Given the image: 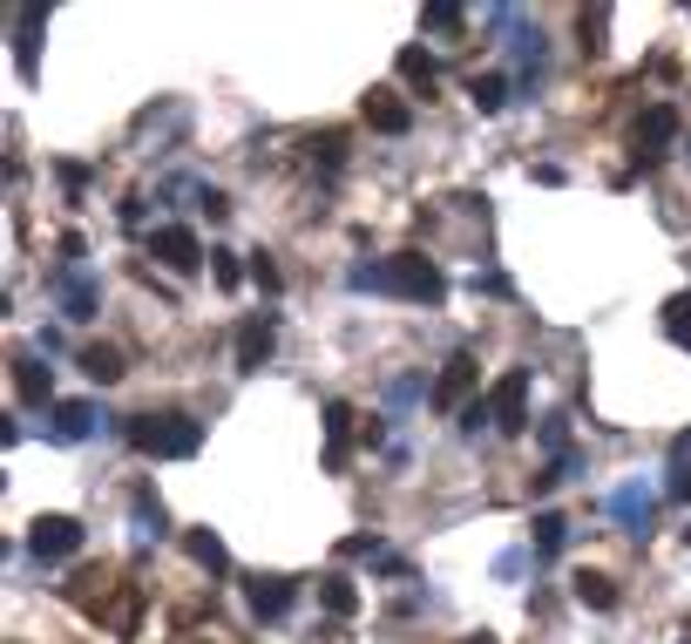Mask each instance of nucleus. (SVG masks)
<instances>
[{
  "label": "nucleus",
  "instance_id": "1",
  "mask_svg": "<svg viewBox=\"0 0 691 644\" xmlns=\"http://www.w3.org/2000/svg\"><path fill=\"white\" fill-rule=\"evenodd\" d=\"M346 286L353 292H387V299H406V306H441L447 271L427 252H393V258H374V265H353Z\"/></svg>",
  "mask_w": 691,
  "mask_h": 644
},
{
  "label": "nucleus",
  "instance_id": "2",
  "mask_svg": "<svg viewBox=\"0 0 691 644\" xmlns=\"http://www.w3.org/2000/svg\"><path fill=\"white\" fill-rule=\"evenodd\" d=\"M122 441H130L136 455H149V462H190L203 448V421L197 414H177V408L130 414V421H122Z\"/></svg>",
  "mask_w": 691,
  "mask_h": 644
},
{
  "label": "nucleus",
  "instance_id": "3",
  "mask_svg": "<svg viewBox=\"0 0 691 644\" xmlns=\"http://www.w3.org/2000/svg\"><path fill=\"white\" fill-rule=\"evenodd\" d=\"M48 292H55V306H62L68 326H89V319L102 312V278H89V271L55 265V271H48Z\"/></svg>",
  "mask_w": 691,
  "mask_h": 644
},
{
  "label": "nucleus",
  "instance_id": "4",
  "mask_svg": "<svg viewBox=\"0 0 691 644\" xmlns=\"http://www.w3.org/2000/svg\"><path fill=\"white\" fill-rule=\"evenodd\" d=\"M603 509L624 522V536H631V543H644V536H650V522H658V489H650L644 475H631V481H617V489H610Z\"/></svg>",
  "mask_w": 691,
  "mask_h": 644
},
{
  "label": "nucleus",
  "instance_id": "5",
  "mask_svg": "<svg viewBox=\"0 0 691 644\" xmlns=\"http://www.w3.org/2000/svg\"><path fill=\"white\" fill-rule=\"evenodd\" d=\"M48 434H55V441H68V448H75V441L115 434V414H102L96 400H55V408H48Z\"/></svg>",
  "mask_w": 691,
  "mask_h": 644
},
{
  "label": "nucleus",
  "instance_id": "6",
  "mask_svg": "<svg viewBox=\"0 0 691 644\" xmlns=\"http://www.w3.org/2000/svg\"><path fill=\"white\" fill-rule=\"evenodd\" d=\"M81 543H89V530L75 515H34V530H27V549L41 563H68V556H81Z\"/></svg>",
  "mask_w": 691,
  "mask_h": 644
},
{
  "label": "nucleus",
  "instance_id": "7",
  "mask_svg": "<svg viewBox=\"0 0 691 644\" xmlns=\"http://www.w3.org/2000/svg\"><path fill=\"white\" fill-rule=\"evenodd\" d=\"M671 143H678V109H671V102H650V109L637 115V130H631V156L650 170Z\"/></svg>",
  "mask_w": 691,
  "mask_h": 644
},
{
  "label": "nucleus",
  "instance_id": "8",
  "mask_svg": "<svg viewBox=\"0 0 691 644\" xmlns=\"http://www.w3.org/2000/svg\"><path fill=\"white\" fill-rule=\"evenodd\" d=\"M149 258H156L163 271H183V278H190L211 252H203V237H197L190 224H163V231H149Z\"/></svg>",
  "mask_w": 691,
  "mask_h": 644
},
{
  "label": "nucleus",
  "instance_id": "9",
  "mask_svg": "<svg viewBox=\"0 0 691 644\" xmlns=\"http://www.w3.org/2000/svg\"><path fill=\"white\" fill-rule=\"evenodd\" d=\"M488 414H495L502 434H522L528 428V367H509L495 387H488Z\"/></svg>",
  "mask_w": 691,
  "mask_h": 644
},
{
  "label": "nucleus",
  "instance_id": "10",
  "mask_svg": "<svg viewBox=\"0 0 691 644\" xmlns=\"http://www.w3.org/2000/svg\"><path fill=\"white\" fill-rule=\"evenodd\" d=\"M475 380H481V367H475L468 353H455V359L434 374V400H427V408H434V414H461L468 400H475Z\"/></svg>",
  "mask_w": 691,
  "mask_h": 644
},
{
  "label": "nucleus",
  "instance_id": "11",
  "mask_svg": "<svg viewBox=\"0 0 691 644\" xmlns=\"http://www.w3.org/2000/svg\"><path fill=\"white\" fill-rule=\"evenodd\" d=\"M271 346H278V319L271 312H244V326H237V374H265Z\"/></svg>",
  "mask_w": 691,
  "mask_h": 644
},
{
  "label": "nucleus",
  "instance_id": "12",
  "mask_svg": "<svg viewBox=\"0 0 691 644\" xmlns=\"http://www.w3.org/2000/svg\"><path fill=\"white\" fill-rule=\"evenodd\" d=\"M14 393H21V408H41L48 414L55 408V367H41V353H14Z\"/></svg>",
  "mask_w": 691,
  "mask_h": 644
},
{
  "label": "nucleus",
  "instance_id": "13",
  "mask_svg": "<svg viewBox=\"0 0 691 644\" xmlns=\"http://www.w3.org/2000/svg\"><path fill=\"white\" fill-rule=\"evenodd\" d=\"M292 597H299L292 577H265V570H258L252 584H244V603H252V618H258V624H278L285 611H292Z\"/></svg>",
  "mask_w": 691,
  "mask_h": 644
},
{
  "label": "nucleus",
  "instance_id": "14",
  "mask_svg": "<svg viewBox=\"0 0 691 644\" xmlns=\"http://www.w3.org/2000/svg\"><path fill=\"white\" fill-rule=\"evenodd\" d=\"M359 115H366V123H374L380 136H406V130H414V109H406L393 89H374V96L359 102Z\"/></svg>",
  "mask_w": 691,
  "mask_h": 644
},
{
  "label": "nucleus",
  "instance_id": "15",
  "mask_svg": "<svg viewBox=\"0 0 691 644\" xmlns=\"http://www.w3.org/2000/svg\"><path fill=\"white\" fill-rule=\"evenodd\" d=\"M569 597H577L583 611H617V577H603V570H577V577H569Z\"/></svg>",
  "mask_w": 691,
  "mask_h": 644
},
{
  "label": "nucleus",
  "instance_id": "16",
  "mask_svg": "<svg viewBox=\"0 0 691 644\" xmlns=\"http://www.w3.org/2000/svg\"><path fill=\"white\" fill-rule=\"evenodd\" d=\"M319 611H325V618H339V624L359 611V590H353L346 570H325V577H319Z\"/></svg>",
  "mask_w": 691,
  "mask_h": 644
},
{
  "label": "nucleus",
  "instance_id": "17",
  "mask_svg": "<svg viewBox=\"0 0 691 644\" xmlns=\"http://www.w3.org/2000/svg\"><path fill=\"white\" fill-rule=\"evenodd\" d=\"M393 68H400V82H406V89H421V96H434V89H441V62H434L427 48H400V62H393Z\"/></svg>",
  "mask_w": 691,
  "mask_h": 644
},
{
  "label": "nucleus",
  "instance_id": "18",
  "mask_svg": "<svg viewBox=\"0 0 691 644\" xmlns=\"http://www.w3.org/2000/svg\"><path fill=\"white\" fill-rule=\"evenodd\" d=\"M562 543H569V522L556 509H536V522H528V549H536V563H549Z\"/></svg>",
  "mask_w": 691,
  "mask_h": 644
},
{
  "label": "nucleus",
  "instance_id": "19",
  "mask_svg": "<svg viewBox=\"0 0 691 644\" xmlns=\"http://www.w3.org/2000/svg\"><path fill=\"white\" fill-rule=\"evenodd\" d=\"M130 515H136V536H143V543H163V536H170V515H163L156 489H136V496H130Z\"/></svg>",
  "mask_w": 691,
  "mask_h": 644
},
{
  "label": "nucleus",
  "instance_id": "20",
  "mask_svg": "<svg viewBox=\"0 0 691 644\" xmlns=\"http://www.w3.org/2000/svg\"><path fill=\"white\" fill-rule=\"evenodd\" d=\"M75 367L89 374L96 387H115L122 374H130V367H122V353H115V346H81V353H75Z\"/></svg>",
  "mask_w": 691,
  "mask_h": 644
},
{
  "label": "nucleus",
  "instance_id": "21",
  "mask_svg": "<svg viewBox=\"0 0 691 644\" xmlns=\"http://www.w3.org/2000/svg\"><path fill=\"white\" fill-rule=\"evenodd\" d=\"M183 543H190V556H197L211 577H231V549H224V536H218V530H190Z\"/></svg>",
  "mask_w": 691,
  "mask_h": 644
},
{
  "label": "nucleus",
  "instance_id": "22",
  "mask_svg": "<svg viewBox=\"0 0 691 644\" xmlns=\"http://www.w3.org/2000/svg\"><path fill=\"white\" fill-rule=\"evenodd\" d=\"M325 441H333V455H325V462L346 468V441H353V408H346V400H325Z\"/></svg>",
  "mask_w": 691,
  "mask_h": 644
},
{
  "label": "nucleus",
  "instance_id": "23",
  "mask_svg": "<svg viewBox=\"0 0 691 644\" xmlns=\"http://www.w3.org/2000/svg\"><path fill=\"white\" fill-rule=\"evenodd\" d=\"M468 102H475V115H502L509 109V75H475Z\"/></svg>",
  "mask_w": 691,
  "mask_h": 644
},
{
  "label": "nucleus",
  "instance_id": "24",
  "mask_svg": "<svg viewBox=\"0 0 691 644\" xmlns=\"http://www.w3.org/2000/svg\"><path fill=\"white\" fill-rule=\"evenodd\" d=\"M665 489H671V502H691V434L671 441V481Z\"/></svg>",
  "mask_w": 691,
  "mask_h": 644
},
{
  "label": "nucleus",
  "instance_id": "25",
  "mask_svg": "<svg viewBox=\"0 0 691 644\" xmlns=\"http://www.w3.org/2000/svg\"><path fill=\"white\" fill-rule=\"evenodd\" d=\"M414 400H434L427 374H400V380L387 387V408H393V414H406V408H414Z\"/></svg>",
  "mask_w": 691,
  "mask_h": 644
},
{
  "label": "nucleus",
  "instance_id": "26",
  "mask_svg": "<svg viewBox=\"0 0 691 644\" xmlns=\"http://www.w3.org/2000/svg\"><path fill=\"white\" fill-rule=\"evenodd\" d=\"M305 149H312V164H319V170H339V164H346V130H319Z\"/></svg>",
  "mask_w": 691,
  "mask_h": 644
},
{
  "label": "nucleus",
  "instance_id": "27",
  "mask_svg": "<svg viewBox=\"0 0 691 644\" xmlns=\"http://www.w3.org/2000/svg\"><path fill=\"white\" fill-rule=\"evenodd\" d=\"M421 27H427V34H461V27H468V8H447V0H434V8H421Z\"/></svg>",
  "mask_w": 691,
  "mask_h": 644
},
{
  "label": "nucleus",
  "instance_id": "28",
  "mask_svg": "<svg viewBox=\"0 0 691 644\" xmlns=\"http://www.w3.org/2000/svg\"><path fill=\"white\" fill-rule=\"evenodd\" d=\"M665 333H671L678 346H691V292H671V299H665Z\"/></svg>",
  "mask_w": 691,
  "mask_h": 644
},
{
  "label": "nucleus",
  "instance_id": "29",
  "mask_svg": "<svg viewBox=\"0 0 691 644\" xmlns=\"http://www.w3.org/2000/svg\"><path fill=\"white\" fill-rule=\"evenodd\" d=\"M211 271H218V286H224V292H237V286H244V265H237V252H231V245H211Z\"/></svg>",
  "mask_w": 691,
  "mask_h": 644
},
{
  "label": "nucleus",
  "instance_id": "30",
  "mask_svg": "<svg viewBox=\"0 0 691 644\" xmlns=\"http://www.w3.org/2000/svg\"><path fill=\"white\" fill-rule=\"evenodd\" d=\"M577 34H583V48L597 55V48H603V34H610V8H590V14H577Z\"/></svg>",
  "mask_w": 691,
  "mask_h": 644
},
{
  "label": "nucleus",
  "instance_id": "31",
  "mask_svg": "<svg viewBox=\"0 0 691 644\" xmlns=\"http://www.w3.org/2000/svg\"><path fill=\"white\" fill-rule=\"evenodd\" d=\"M55 252H62L68 271H81V258H89V237H81V231H62V237H55Z\"/></svg>",
  "mask_w": 691,
  "mask_h": 644
},
{
  "label": "nucleus",
  "instance_id": "32",
  "mask_svg": "<svg viewBox=\"0 0 691 644\" xmlns=\"http://www.w3.org/2000/svg\"><path fill=\"white\" fill-rule=\"evenodd\" d=\"M468 292H475V299H509V278H502V271H475Z\"/></svg>",
  "mask_w": 691,
  "mask_h": 644
},
{
  "label": "nucleus",
  "instance_id": "33",
  "mask_svg": "<svg viewBox=\"0 0 691 644\" xmlns=\"http://www.w3.org/2000/svg\"><path fill=\"white\" fill-rule=\"evenodd\" d=\"M252 278H258V292H265V299L285 286V278H278V265H271V252H258V258H252Z\"/></svg>",
  "mask_w": 691,
  "mask_h": 644
},
{
  "label": "nucleus",
  "instance_id": "34",
  "mask_svg": "<svg viewBox=\"0 0 691 644\" xmlns=\"http://www.w3.org/2000/svg\"><path fill=\"white\" fill-rule=\"evenodd\" d=\"M522 570H528V549H502V556H495V577H502V584H515Z\"/></svg>",
  "mask_w": 691,
  "mask_h": 644
},
{
  "label": "nucleus",
  "instance_id": "35",
  "mask_svg": "<svg viewBox=\"0 0 691 644\" xmlns=\"http://www.w3.org/2000/svg\"><path fill=\"white\" fill-rule=\"evenodd\" d=\"M488 421H495V414H488V400H468V408H461V434H468V441H475Z\"/></svg>",
  "mask_w": 691,
  "mask_h": 644
},
{
  "label": "nucleus",
  "instance_id": "36",
  "mask_svg": "<svg viewBox=\"0 0 691 644\" xmlns=\"http://www.w3.org/2000/svg\"><path fill=\"white\" fill-rule=\"evenodd\" d=\"M115 218H122V231H143V197H122Z\"/></svg>",
  "mask_w": 691,
  "mask_h": 644
},
{
  "label": "nucleus",
  "instance_id": "37",
  "mask_svg": "<svg viewBox=\"0 0 691 644\" xmlns=\"http://www.w3.org/2000/svg\"><path fill=\"white\" fill-rule=\"evenodd\" d=\"M468 644H495V631H481V637H468Z\"/></svg>",
  "mask_w": 691,
  "mask_h": 644
},
{
  "label": "nucleus",
  "instance_id": "38",
  "mask_svg": "<svg viewBox=\"0 0 691 644\" xmlns=\"http://www.w3.org/2000/svg\"><path fill=\"white\" fill-rule=\"evenodd\" d=\"M684 549H691V522H684Z\"/></svg>",
  "mask_w": 691,
  "mask_h": 644
},
{
  "label": "nucleus",
  "instance_id": "39",
  "mask_svg": "<svg viewBox=\"0 0 691 644\" xmlns=\"http://www.w3.org/2000/svg\"><path fill=\"white\" fill-rule=\"evenodd\" d=\"M684 644H691V637H684Z\"/></svg>",
  "mask_w": 691,
  "mask_h": 644
}]
</instances>
